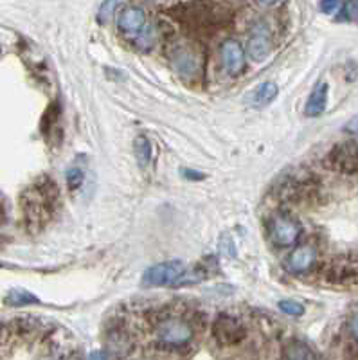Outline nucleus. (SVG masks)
<instances>
[{"label":"nucleus","mask_w":358,"mask_h":360,"mask_svg":"<svg viewBox=\"0 0 358 360\" xmlns=\"http://www.w3.org/2000/svg\"><path fill=\"white\" fill-rule=\"evenodd\" d=\"M212 333L216 340L224 346H234L240 344L245 337V328L236 317L232 315H220L212 324Z\"/></svg>","instance_id":"5"},{"label":"nucleus","mask_w":358,"mask_h":360,"mask_svg":"<svg viewBox=\"0 0 358 360\" xmlns=\"http://www.w3.org/2000/svg\"><path fill=\"white\" fill-rule=\"evenodd\" d=\"M285 360H317V356L306 344L292 342L286 346Z\"/></svg>","instance_id":"12"},{"label":"nucleus","mask_w":358,"mask_h":360,"mask_svg":"<svg viewBox=\"0 0 358 360\" xmlns=\"http://www.w3.org/2000/svg\"><path fill=\"white\" fill-rule=\"evenodd\" d=\"M277 85L272 82L261 83L256 90H254L252 94L248 96V105L254 108H263L267 107L269 103H272L277 96Z\"/></svg>","instance_id":"11"},{"label":"nucleus","mask_w":358,"mask_h":360,"mask_svg":"<svg viewBox=\"0 0 358 360\" xmlns=\"http://www.w3.org/2000/svg\"><path fill=\"white\" fill-rule=\"evenodd\" d=\"M326 105H328V83L321 82L312 90V94L306 101L305 114L308 117H319L326 110Z\"/></svg>","instance_id":"10"},{"label":"nucleus","mask_w":358,"mask_h":360,"mask_svg":"<svg viewBox=\"0 0 358 360\" xmlns=\"http://www.w3.org/2000/svg\"><path fill=\"white\" fill-rule=\"evenodd\" d=\"M279 310L286 315H293V317H299V315L305 314V307L298 301H290V299H285L279 303Z\"/></svg>","instance_id":"15"},{"label":"nucleus","mask_w":358,"mask_h":360,"mask_svg":"<svg viewBox=\"0 0 358 360\" xmlns=\"http://www.w3.org/2000/svg\"><path fill=\"white\" fill-rule=\"evenodd\" d=\"M117 27L121 29V33H124L127 37L137 40L141 34H143L146 25V15L141 8L137 6H124L121 11L117 13Z\"/></svg>","instance_id":"6"},{"label":"nucleus","mask_w":358,"mask_h":360,"mask_svg":"<svg viewBox=\"0 0 358 360\" xmlns=\"http://www.w3.org/2000/svg\"><path fill=\"white\" fill-rule=\"evenodd\" d=\"M170 62L173 70L184 79H195L202 72V56L189 44H177L170 51Z\"/></svg>","instance_id":"1"},{"label":"nucleus","mask_w":358,"mask_h":360,"mask_svg":"<svg viewBox=\"0 0 358 360\" xmlns=\"http://www.w3.org/2000/svg\"><path fill=\"white\" fill-rule=\"evenodd\" d=\"M315 258H317V252H315L314 247H298L288 256L286 266H288V270H292L293 274H301V272H306V270L312 269V265L315 263Z\"/></svg>","instance_id":"9"},{"label":"nucleus","mask_w":358,"mask_h":360,"mask_svg":"<svg viewBox=\"0 0 358 360\" xmlns=\"http://www.w3.org/2000/svg\"><path fill=\"white\" fill-rule=\"evenodd\" d=\"M247 51H248V56L252 58L254 62H263L264 58L269 56L270 37L264 25H257V27L254 29L250 38H248Z\"/></svg>","instance_id":"8"},{"label":"nucleus","mask_w":358,"mask_h":360,"mask_svg":"<svg viewBox=\"0 0 358 360\" xmlns=\"http://www.w3.org/2000/svg\"><path fill=\"white\" fill-rule=\"evenodd\" d=\"M184 274V263L179 259L173 262H164L159 265H153L144 272V285L150 287H164V285H173L177 279Z\"/></svg>","instance_id":"4"},{"label":"nucleus","mask_w":358,"mask_h":360,"mask_svg":"<svg viewBox=\"0 0 358 360\" xmlns=\"http://www.w3.org/2000/svg\"><path fill=\"white\" fill-rule=\"evenodd\" d=\"M222 62L229 74H240L245 65L243 47L236 40H227L222 45Z\"/></svg>","instance_id":"7"},{"label":"nucleus","mask_w":358,"mask_h":360,"mask_svg":"<svg viewBox=\"0 0 358 360\" xmlns=\"http://www.w3.org/2000/svg\"><path fill=\"white\" fill-rule=\"evenodd\" d=\"M65 179H67V186L74 191V189L82 188L83 180H85V173H83L82 168H69L67 169Z\"/></svg>","instance_id":"14"},{"label":"nucleus","mask_w":358,"mask_h":360,"mask_svg":"<svg viewBox=\"0 0 358 360\" xmlns=\"http://www.w3.org/2000/svg\"><path fill=\"white\" fill-rule=\"evenodd\" d=\"M157 335L167 346H184L193 339L191 324L179 317L164 319L157 328Z\"/></svg>","instance_id":"3"},{"label":"nucleus","mask_w":358,"mask_h":360,"mask_svg":"<svg viewBox=\"0 0 358 360\" xmlns=\"http://www.w3.org/2000/svg\"><path fill=\"white\" fill-rule=\"evenodd\" d=\"M24 299H29V301H33V303H37V297H33V295L27 294V292H24V290L11 292V294H9V297H8V303H11V304H24L25 303Z\"/></svg>","instance_id":"16"},{"label":"nucleus","mask_w":358,"mask_h":360,"mask_svg":"<svg viewBox=\"0 0 358 360\" xmlns=\"http://www.w3.org/2000/svg\"><path fill=\"white\" fill-rule=\"evenodd\" d=\"M350 330H351V333H353V335H354V339H358V314L354 315L353 319H351Z\"/></svg>","instance_id":"20"},{"label":"nucleus","mask_w":358,"mask_h":360,"mask_svg":"<svg viewBox=\"0 0 358 360\" xmlns=\"http://www.w3.org/2000/svg\"><path fill=\"white\" fill-rule=\"evenodd\" d=\"M269 234L274 245L290 247L298 242L299 234H301V225L293 218L285 217V214H276L269 221Z\"/></svg>","instance_id":"2"},{"label":"nucleus","mask_w":358,"mask_h":360,"mask_svg":"<svg viewBox=\"0 0 358 360\" xmlns=\"http://www.w3.org/2000/svg\"><path fill=\"white\" fill-rule=\"evenodd\" d=\"M90 360H106V356H105V353H103V352H96V353H92V355H90Z\"/></svg>","instance_id":"21"},{"label":"nucleus","mask_w":358,"mask_h":360,"mask_svg":"<svg viewBox=\"0 0 358 360\" xmlns=\"http://www.w3.org/2000/svg\"><path fill=\"white\" fill-rule=\"evenodd\" d=\"M342 2H321V9L322 13H326V15H333V13H338V9H342Z\"/></svg>","instance_id":"17"},{"label":"nucleus","mask_w":358,"mask_h":360,"mask_svg":"<svg viewBox=\"0 0 358 360\" xmlns=\"http://www.w3.org/2000/svg\"><path fill=\"white\" fill-rule=\"evenodd\" d=\"M344 131H347V134L354 135V137H358V115H354L351 121H347V124L344 127Z\"/></svg>","instance_id":"19"},{"label":"nucleus","mask_w":358,"mask_h":360,"mask_svg":"<svg viewBox=\"0 0 358 360\" xmlns=\"http://www.w3.org/2000/svg\"><path fill=\"white\" fill-rule=\"evenodd\" d=\"M344 9H347V18L358 22V2H347L344 4Z\"/></svg>","instance_id":"18"},{"label":"nucleus","mask_w":358,"mask_h":360,"mask_svg":"<svg viewBox=\"0 0 358 360\" xmlns=\"http://www.w3.org/2000/svg\"><path fill=\"white\" fill-rule=\"evenodd\" d=\"M134 152H135V157H137L139 166L146 168L151 160V144H150V141L144 137V135H139L137 139H135Z\"/></svg>","instance_id":"13"}]
</instances>
